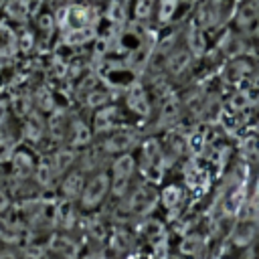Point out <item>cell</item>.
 Listing matches in <instances>:
<instances>
[{"mask_svg": "<svg viewBox=\"0 0 259 259\" xmlns=\"http://www.w3.org/2000/svg\"><path fill=\"white\" fill-rule=\"evenodd\" d=\"M196 14H198V22L202 26L214 24V20L219 18V0H200Z\"/></svg>", "mask_w": 259, "mask_h": 259, "instance_id": "7a4b0ae2", "label": "cell"}, {"mask_svg": "<svg viewBox=\"0 0 259 259\" xmlns=\"http://www.w3.org/2000/svg\"><path fill=\"white\" fill-rule=\"evenodd\" d=\"M87 38H91V28H75V30H71V34L67 36V40L69 42H75V45H79V42H85Z\"/></svg>", "mask_w": 259, "mask_h": 259, "instance_id": "4fadbf2b", "label": "cell"}, {"mask_svg": "<svg viewBox=\"0 0 259 259\" xmlns=\"http://www.w3.org/2000/svg\"><path fill=\"white\" fill-rule=\"evenodd\" d=\"M12 164H14V170H16L20 176H26V174L30 172V168H32V164H30V156H28V154H22V152H18V154L14 156Z\"/></svg>", "mask_w": 259, "mask_h": 259, "instance_id": "ba28073f", "label": "cell"}, {"mask_svg": "<svg viewBox=\"0 0 259 259\" xmlns=\"http://www.w3.org/2000/svg\"><path fill=\"white\" fill-rule=\"evenodd\" d=\"M132 144V134H127V132H117L115 136H111L109 140H107V150H123V148H127Z\"/></svg>", "mask_w": 259, "mask_h": 259, "instance_id": "5b68a950", "label": "cell"}, {"mask_svg": "<svg viewBox=\"0 0 259 259\" xmlns=\"http://www.w3.org/2000/svg\"><path fill=\"white\" fill-rule=\"evenodd\" d=\"M109 18L113 20V22H121L123 20V6H121V2L119 0H115L111 6H109Z\"/></svg>", "mask_w": 259, "mask_h": 259, "instance_id": "e0dca14e", "label": "cell"}, {"mask_svg": "<svg viewBox=\"0 0 259 259\" xmlns=\"http://www.w3.org/2000/svg\"><path fill=\"white\" fill-rule=\"evenodd\" d=\"M158 2H160V8H158L160 20H168L176 10V0H158Z\"/></svg>", "mask_w": 259, "mask_h": 259, "instance_id": "7c38bea8", "label": "cell"}, {"mask_svg": "<svg viewBox=\"0 0 259 259\" xmlns=\"http://www.w3.org/2000/svg\"><path fill=\"white\" fill-rule=\"evenodd\" d=\"M26 12H28L26 0H10V2L6 4V14H8V16H12V18H16V20L24 18V16H26Z\"/></svg>", "mask_w": 259, "mask_h": 259, "instance_id": "8992f818", "label": "cell"}, {"mask_svg": "<svg viewBox=\"0 0 259 259\" xmlns=\"http://www.w3.org/2000/svg\"><path fill=\"white\" fill-rule=\"evenodd\" d=\"M188 47L192 49L194 55H200L204 51V36L196 26H192L190 32H188Z\"/></svg>", "mask_w": 259, "mask_h": 259, "instance_id": "52a82bcc", "label": "cell"}, {"mask_svg": "<svg viewBox=\"0 0 259 259\" xmlns=\"http://www.w3.org/2000/svg\"><path fill=\"white\" fill-rule=\"evenodd\" d=\"M132 170H134V162H132V158L130 156H123V158H119L117 162H115V166H113V174H115V180H127V176L132 174Z\"/></svg>", "mask_w": 259, "mask_h": 259, "instance_id": "277c9868", "label": "cell"}, {"mask_svg": "<svg viewBox=\"0 0 259 259\" xmlns=\"http://www.w3.org/2000/svg\"><path fill=\"white\" fill-rule=\"evenodd\" d=\"M87 140H89V130H87V125H85L83 121H77L73 134H71V142H73L75 146H81V144H85Z\"/></svg>", "mask_w": 259, "mask_h": 259, "instance_id": "30bf717a", "label": "cell"}, {"mask_svg": "<svg viewBox=\"0 0 259 259\" xmlns=\"http://www.w3.org/2000/svg\"><path fill=\"white\" fill-rule=\"evenodd\" d=\"M105 190H107V176L99 174V176H95V178H93V180L87 184L85 194H83V202H85L87 206L97 204V202L103 198Z\"/></svg>", "mask_w": 259, "mask_h": 259, "instance_id": "6da1fadb", "label": "cell"}, {"mask_svg": "<svg viewBox=\"0 0 259 259\" xmlns=\"http://www.w3.org/2000/svg\"><path fill=\"white\" fill-rule=\"evenodd\" d=\"M130 105H132V109H136L138 113H142V115H146L148 113V101H146V97H144V93H142V89L138 87V85H134L132 87V91H130Z\"/></svg>", "mask_w": 259, "mask_h": 259, "instance_id": "3957f363", "label": "cell"}, {"mask_svg": "<svg viewBox=\"0 0 259 259\" xmlns=\"http://www.w3.org/2000/svg\"><path fill=\"white\" fill-rule=\"evenodd\" d=\"M152 8H154V0H138V4H136V16L138 18H148L152 14Z\"/></svg>", "mask_w": 259, "mask_h": 259, "instance_id": "5bb4252c", "label": "cell"}, {"mask_svg": "<svg viewBox=\"0 0 259 259\" xmlns=\"http://www.w3.org/2000/svg\"><path fill=\"white\" fill-rule=\"evenodd\" d=\"M55 245H53V249L61 255V257H65V259H73L75 257V245L73 243H69V241H65V239H55L53 241Z\"/></svg>", "mask_w": 259, "mask_h": 259, "instance_id": "9c48e42d", "label": "cell"}, {"mask_svg": "<svg viewBox=\"0 0 259 259\" xmlns=\"http://www.w3.org/2000/svg\"><path fill=\"white\" fill-rule=\"evenodd\" d=\"M0 259H14V255H10V253H2Z\"/></svg>", "mask_w": 259, "mask_h": 259, "instance_id": "7402d4cb", "label": "cell"}, {"mask_svg": "<svg viewBox=\"0 0 259 259\" xmlns=\"http://www.w3.org/2000/svg\"><path fill=\"white\" fill-rule=\"evenodd\" d=\"M186 63H188L186 53H178V55H174V57L170 59V69H172L174 73H178V71H182V69L186 67Z\"/></svg>", "mask_w": 259, "mask_h": 259, "instance_id": "2e32d148", "label": "cell"}, {"mask_svg": "<svg viewBox=\"0 0 259 259\" xmlns=\"http://www.w3.org/2000/svg\"><path fill=\"white\" fill-rule=\"evenodd\" d=\"M6 204H8V200H6V196H4L2 192H0V210H2V208H4Z\"/></svg>", "mask_w": 259, "mask_h": 259, "instance_id": "44dd1931", "label": "cell"}, {"mask_svg": "<svg viewBox=\"0 0 259 259\" xmlns=\"http://www.w3.org/2000/svg\"><path fill=\"white\" fill-rule=\"evenodd\" d=\"M81 184H83V182H81V176H71V178L65 182V186H63V188H65V192L71 196L73 192H75V194H79V192H81Z\"/></svg>", "mask_w": 259, "mask_h": 259, "instance_id": "9a60e30c", "label": "cell"}, {"mask_svg": "<svg viewBox=\"0 0 259 259\" xmlns=\"http://www.w3.org/2000/svg\"><path fill=\"white\" fill-rule=\"evenodd\" d=\"M26 127H28V132H26V136L30 138V140H38L40 138V134H42V130H38L40 125L34 121V117H28V121H26Z\"/></svg>", "mask_w": 259, "mask_h": 259, "instance_id": "ac0fdd59", "label": "cell"}, {"mask_svg": "<svg viewBox=\"0 0 259 259\" xmlns=\"http://www.w3.org/2000/svg\"><path fill=\"white\" fill-rule=\"evenodd\" d=\"M4 119H6V103L0 101V123H4Z\"/></svg>", "mask_w": 259, "mask_h": 259, "instance_id": "ffe728a7", "label": "cell"}, {"mask_svg": "<svg viewBox=\"0 0 259 259\" xmlns=\"http://www.w3.org/2000/svg\"><path fill=\"white\" fill-rule=\"evenodd\" d=\"M0 239L4 243H14L18 239V231L8 221H4V219H0Z\"/></svg>", "mask_w": 259, "mask_h": 259, "instance_id": "8fae6325", "label": "cell"}, {"mask_svg": "<svg viewBox=\"0 0 259 259\" xmlns=\"http://www.w3.org/2000/svg\"><path fill=\"white\" fill-rule=\"evenodd\" d=\"M8 158V148H6V142H0V160Z\"/></svg>", "mask_w": 259, "mask_h": 259, "instance_id": "d6986e66", "label": "cell"}]
</instances>
